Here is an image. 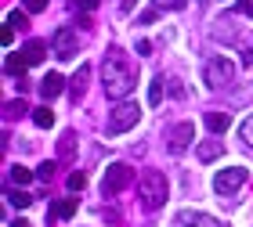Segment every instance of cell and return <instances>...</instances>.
Masks as SVG:
<instances>
[{"mask_svg":"<svg viewBox=\"0 0 253 227\" xmlns=\"http://www.w3.org/2000/svg\"><path fill=\"white\" fill-rule=\"evenodd\" d=\"M243 65H250V69H253V43H250V47L243 51Z\"/></svg>","mask_w":253,"mask_h":227,"instance_id":"33","label":"cell"},{"mask_svg":"<svg viewBox=\"0 0 253 227\" xmlns=\"http://www.w3.org/2000/svg\"><path fill=\"white\" fill-rule=\"evenodd\" d=\"M37 180L51 184V180H54V162H43V166H37Z\"/></svg>","mask_w":253,"mask_h":227,"instance_id":"27","label":"cell"},{"mask_svg":"<svg viewBox=\"0 0 253 227\" xmlns=\"http://www.w3.org/2000/svg\"><path fill=\"white\" fill-rule=\"evenodd\" d=\"M203 79L210 83V90H224V87H232V79H235V65L224 58V54H213V58H206L203 65Z\"/></svg>","mask_w":253,"mask_h":227,"instance_id":"3","label":"cell"},{"mask_svg":"<svg viewBox=\"0 0 253 227\" xmlns=\"http://www.w3.org/2000/svg\"><path fill=\"white\" fill-rule=\"evenodd\" d=\"M235 15H243V18H253V0H235Z\"/></svg>","mask_w":253,"mask_h":227,"instance_id":"29","label":"cell"},{"mask_svg":"<svg viewBox=\"0 0 253 227\" xmlns=\"http://www.w3.org/2000/svg\"><path fill=\"white\" fill-rule=\"evenodd\" d=\"M246 177H250L246 166H228V169H221V173L213 177V191L217 195H235V191L246 184Z\"/></svg>","mask_w":253,"mask_h":227,"instance_id":"7","label":"cell"},{"mask_svg":"<svg viewBox=\"0 0 253 227\" xmlns=\"http://www.w3.org/2000/svg\"><path fill=\"white\" fill-rule=\"evenodd\" d=\"M62 90H65V79H62L58 72H47V76L40 79V97H43V101H54Z\"/></svg>","mask_w":253,"mask_h":227,"instance_id":"10","label":"cell"},{"mask_svg":"<svg viewBox=\"0 0 253 227\" xmlns=\"http://www.w3.org/2000/svg\"><path fill=\"white\" fill-rule=\"evenodd\" d=\"M11 227H33L29 220H15V224H11Z\"/></svg>","mask_w":253,"mask_h":227,"instance_id":"34","label":"cell"},{"mask_svg":"<svg viewBox=\"0 0 253 227\" xmlns=\"http://www.w3.org/2000/svg\"><path fill=\"white\" fill-rule=\"evenodd\" d=\"M195 155H199V162H213V159L224 155V141H203L195 148Z\"/></svg>","mask_w":253,"mask_h":227,"instance_id":"14","label":"cell"},{"mask_svg":"<svg viewBox=\"0 0 253 227\" xmlns=\"http://www.w3.org/2000/svg\"><path fill=\"white\" fill-rule=\"evenodd\" d=\"M177 224H185V227H228V224H221L217 217H210V213H192V209L177 213Z\"/></svg>","mask_w":253,"mask_h":227,"instance_id":"9","label":"cell"},{"mask_svg":"<svg viewBox=\"0 0 253 227\" xmlns=\"http://www.w3.org/2000/svg\"><path fill=\"white\" fill-rule=\"evenodd\" d=\"M163 87H167V76H156L152 79V87H148V105H159V101H163Z\"/></svg>","mask_w":253,"mask_h":227,"instance_id":"20","label":"cell"},{"mask_svg":"<svg viewBox=\"0 0 253 227\" xmlns=\"http://www.w3.org/2000/svg\"><path fill=\"white\" fill-rule=\"evenodd\" d=\"M167 141H170V152L181 155V152H185L188 144L195 141V127H192V123H177V127L167 133Z\"/></svg>","mask_w":253,"mask_h":227,"instance_id":"8","label":"cell"},{"mask_svg":"<svg viewBox=\"0 0 253 227\" xmlns=\"http://www.w3.org/2000/svg\"><path fill=\"white\" fill-rule=\"evenodd\" d=\"M73 152H76V133L65 130L62 141H58V159H62V162H69V159H73Z\"/></svg>","mask_w":253,"mask_h":227,"instance_id":"17","label":"cell"},{"mask_svg":"<svg viewBox=\"0 0 253 227\" xmlns=\"http://www.w3.org/2000/svg\"><path fill=\"white\" fill-rule=\"evenodd\" d=\"M134 184V169L126 166V162H112L109 169H105V177H101V195H120L123 188H130Z\"/></svg>","mask_w":253,"mask_h":227,"instance_id":"5","label":"cell"},{"mask_svg":"<svg viewBox=\"0 0 253 227\" xmlns=\"http://www.w3.org/2000/svg\"><path fill=\"white\" fill-rule=\"evenodd\" d=\"M26 112H29L26 101H7V105H4V116L7 119H18V116H26Z\"/></svg>","mask_w":253,"mask_h":227,"instance_id":"25","label":"cell"},{"mask_svg":"<svg viewBox=\"0 0 253 227\" xmlns=\"http://www.w3.org/2000/svg\"><path fill=\"white\" fill-rule=\"evenodd\" d=\"M4 198H7L15 209H26L29 202H33V195H26V188H4Z\"/></svg>","mask_w":253,"mask_h":227,"instance_id":"16","label":"cell"},{"mask_svg":"<svg viewBox=\"0 0 253 227\" xmlns=\"http://www.w3.org/2000/svg\"><path fill=\"white\" fill-rule=\"evenodd\" d=\"M137 119H141V108H137L134 101H123V105H116V108L109 112V123H105L109 137H120V133H126L130 127H137Z\"/></svg>","mask_w":253,"mask_h":227,"instance_id":"4","label":"cell"},{"mask_svg":"<svg viewBox=\"0 0 253 227\" xmlns=\"http://www.w3.org/2000/svg\"><path fill=\"white\" fill-rule=\"evenodd\" d=\"M152 7L163 15V11H185L188 7V0H152Z\"/></svg>","mask_w":253,"mask_h":227,"instance_id":"22","label":"cell"},{"mask_svg":"<svg viewBox=\"0 0 253 227\" xmlns=\"http://www.w3.org/2000/svg\"><path fill=\"white\" fill-rule=\"evenodd\" d=\"M73 7H76V11H94L98 0H73Z\"/></svg>","mask_w":253,"mask_h":227,"instance_id":"30","label":"cell"},{"mask_svg":"<svg viewBox=\"0 0 253 227\" xmlns=\"http://www.w3.org/2000/svg\"><path fill=\"white\" fill-rule=\"evenodd\" d=\"M22 7H26L29 15H40V11H47V0H22Z\"/></svg>","mask_w":253,"mask_h":227,"instance_id":"28","label":"cell"},{"mask_svg":"<svg viewBox=\"0 0 253 227\" xmlns=\"http://www.w3.org/2000/svg\"><path fill=\"white\" fill-rule=\"evenodd\" d=\"M137 195H141V206L145 209H159L170 195V184H167V173H159V169H145L141 177H137Z\"/></svg>","mask_w":253,"mask_h":227,"instance_id":"2","label":"cell"},{"mask_svg":"<svg viewBox=\"0 0 253 227\" xmlns=\"http://www.w3.org/2000/svg\"><path fill=\"white\" fill-rule=\"evenodd\" d=\"M84 188H87V173H84V169H76V173L69 177V191H84Z\"/></svg>","mask_w":253,"mask_h":227,"instance_id":"26","label":"cell"},{"mask_svg":"<svg viewBox=\"0 0 253 227\" xmlns=\"http://www.w3.org/2000/svg\"><path fill=\"white\" fill-rule=\"evenodd\" d=\"M156 18H159V11H156V7H148L145 15H141V22H145V26H148V22H156Z\"/></svg>","mask_w":253,"mask_h":227,"instance_id":"32","label":"cell"},{"mask_svg":"<svg viewBox=\"0 0 253 227\" xmlns=\"http://www.w3.org/2000/svg\"><path fill=\"white\" fill-rule=\"evenodd\" d=\"M33 123H37L40 130H47L51 123H54V112L47 108V105H40V108H33Z\"/></svg>","mask_w":253,"mask_h":227,"instance_id":"21","label":"cell"},{"mask_svg":"<svg viewBox=\"0 0 253 227\" xmlns=\"http://www.w3.org/2000/svg\"><path fill=\"white\" fill-rule=\"evenodd\" d=\"M76 206H80V198H65V202H58V206L51 209V217H58V220H69L76 213Z\"/></svg>","mask_w":253,"mask_h":227,"instance_id":"19","label":"cell"},{"mask_svg":"<svg viewBox=\"0 0 253 227\" xmlns=\"http://www.w3.org/2000/svg\"><path fill=\"white\" fill-rule=\"evenodd\" d=\"M239 137H243L246 148H253V116H246L243 123H239Z\"/></svg>","mask_w":253,"mask_h":227,"instance_id":"23","label":"cell"},{"mask_svg":"<svg viewBox=\"0 0 253 227\" xmlns=\"http://www.w3.org/2000/svg\"><path fill=\"white\" fill-rule=\"evenodd\" d=\"M26 69H29V62L22 58V51H18V54H7V58H4V72L15 76V79H22V83H26Z\"/></svg>","mask_w":253,"mask_h":227,"instance_id":"12","label":"cell"},{"mask_svg":"<svg viewBox=\"0 0 253 227\" xmlns=\"http://www.w3.org/2000/svg\"><path fill=\"white\" fill-rule=\"evenodd\" d=\"M43 54H47V43H43V40H29V43H22V58H26L29 65H40V62H43Z\"/></svg>","mask_w":253,"mask_h":227,"instance_id":"13","label":"cell"},{"mask_svg":"<svg viewBox=\"0 0 253 227\" xmlns=\"http://www.w3.org/2000/svg\"><path fill=\"white\" fill-rule=\"evenodd\" d=\"M101 83H105V94L116 97L120 105H123V97L137 87V76H134L130 62H126V54H123L120 47H109L105 65H101Z\"/></svg>","mask_w":253,"mask_h":227,"instance_id":"1","label":"cell"},{"mask_svg":"<svg viewBox=\"0 0 253 227\" xmlns=\"http://www.w3.org/2000/svg\"><path fill=\"white\" fill-rule=\"evenodd\" d=\"M203 123H206V130L224 133L228 127H232V116H228V112H206V116H203Z\"/></svg>","mask_w":253,"mask_h":227,"instance_id":"15","label":"cell"},{"mask_svg":"<svg viewBox=\"0 0 253 227\" xmlns=\"http://www.w3.org/2000/svg\"><path fill=\"white\" fill-rule=\"evenodd\" d=\"M134 4H137V0H116V7L123 11V15H126V11H134Z\"/></svg>","mask_w":253,"mask_h":227,"instance_id":"31","label":"cell"},{"mask_svg":"<svg viewBox=\"0 0 253 227\" xmlns=\"http://www.w3.org/2000/svg\"><path fill=\"white\" fill-rule=\"evenodd\" d=\"M51 51H54V58H62V62L76 58L80 54V32L73 26H58L54 36H51Z\"/></svg>","mask_w":253,"mask_h":227,"instance_id":"6","label":"cell"},{"mask_svg":"<svg viewBox=\"0 0 253 227\" xmlns=\"http://www.w3.org/2000/svg\"><path fill=\"white\" fill-rule=\"evenodd\" d=\"M7 26H11V29H26V26H29V11H11V15H7Z\"/></svg>","mask_w":253,"mask_h":227,"instance_id":"24","label":"cell"},{"mask_svg":"<svg viewBox=\"0 0 253 227\" xmlns=\"http://www.w3.org/2000/svg\"><path fill=\"white\" fill-rule=\"evenodd\" d=\"M87 83H90V65H80L76 76L69 79V94H73V101H80L87 94Z\"/></svg>","mask_w":253,"mask_h":227,"instance_id":"11","label":"cell"},{"mask_svg":"<svg viewBox=\"0 0 253 227\" xmlns=\"http://www.w3.org/2000/svg\"><path fill=\"white\" fill-rule=\"evenodd\" d=\"M33 177H37V173L26 169V166H7V180H11V184H18V188H26Z\"/></svg>","mask_w":253,"mask_h":227,"instance_id":"18","label":"cell"}]
</instances>
